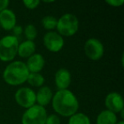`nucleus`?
<instances>
[{
	"mask_svg": "<svg viewBox=\"0 0 124 124\" xmlns=\"http://www.w3.org/2000/svg\"><path fill=\"white\" fill-rule=\"evenodd\" d=\"M29 73L26 63L17 60L11 62L6 66L3 73V78L6 83L17 86L26 83Z\"/></svg>",
	"mask_w": 124,
	"mask_h": 124,
	"instance_id": "nucleus-2",
	"label": "nucleus"
},
{
	"mask_svg": "<svg viewBox=\"0 0 124 124\" xmlns=\"http://www.w3.org/2000/svg\"><path fill=\"white\" fill-rule=\"evenodd\" d=\"M105 104L107 110L113 113H119L123 110V99L117 92H111L105 97Z\"/></svg>",
	"mask_w": 124,
	"mask_h": 124,
	"instance_id": "nucleus-9",
	"label": "nucleus"
},
{
	"mask_svg": "<svg viewBox=\"0 0 124 124\" xmlns=\"http://www.w3.org/2000/svg\"><path fill=\"white\" fill-rule=\"evenodd\" d=\"M43 43L48 50L51 52H59L65 44L64 38L56 31H48L43 37Z\"/></svg>",
	"mask_w": 124,
	"mask_h": 124,
	"instance_id": "nucleus-8",
	"label": "nucleus"
},
{
	"mask_svg": "<svg viewBox=\"0 0 124 124\" xmlns=\"http://www.w3.org/2000/svg\"><path fill=\"white\" fill-rule=\"evenodd\" d=\"M79 28V21L73 14H65L57 21L56 29L61 37H71L77 33Z\"/></svg>",
	"mask_w": 124,
	"mask_h": 124,
	"instance_id": "nucleus-4",
	"label": "nucleus"
},
{
	"mask_svg": "<svg viewBox=\"0 0 124 124\" xmlns=\"http://www.w3.org/2000/svg\"><path fill=\"white\" fill-rule=\"evenodd\" d=\"M68 124H91L90 119L86 114L82 112H77L70 116Z\"/></svg>",
	"mask_w": 124,
	"mask_h": 124,
	"instance_id": "nucleus-16",
	"label": "nucleus"
},
{
	"mask_svg": "<svg viewBox=\"0 0 124 124\" xmlns=\"http://www.w3.org/2000/svg\"><path fill=\"white\" fill-rule=\"evenodd\" d=\"M53 98L52 90L48 86H42L36 93V102L38 105L44 107L51 102Z\"/></svg>",
	"mask_w": 124,
	"mask_h": 124,
	"instance_id": "nucleus-13",
	"label": "nucleus"
},
{
	"mask_svg": "<svg viewBox=\"0 0 124 124\" xmlns=\"http://www.w3.org/2000/svg\"><path fill=\"white\" fill-rule=\"evenodd\" d=\"M16 101L23 108H30L36 105V93L34 90L27 87L21 88L16 92L15 94Z\"/></svg>",
	"mask_w": 124,
	"mask_h": 124,
	"instance_id": "nucleus-6",
	"label": "nucleus"
},
{
	"mask_svg": "<svg viewBox=\"0 0 124 124\" xmlns=\"http://www.w3.org/2000/svg\"><path fill=\"white\" fill-rule=\"evenodd\" d=\"M9 4V1L8 0H0V12L4 9H7V7Z\"/></svg>",
	"mask_w": 124,
	"mask_h": 124,
	"instance_id": "nucleus-24",
	"label": "nucleus"
},
{
	"mask_svg": "<svg viewBox=\"0 0 124 124\" xmlns=\"http://www.w3.org/2000/svg\"><path fill=\"white\" fill-rule=\"evenodd\" d=\"M52 106L57 114L70 117L77 113L79 102L77 97L69 89L58 90L52 98Z\"/></svg>",
	"mask_w": 124,
	"mask_h": 124,
	"instance_id": "nucleus-1",
	"label": "nucleus"
},
{
	"mask_svg": "<svg viewBox=\"0 0 124 124\" xmlns=\"http://www.w3.org/2000/svg\"><path fill=\"white\" fill-rule=\"evenodd\" d=\"M0 25L6 31H11L16 26V16L14 11L5 9L0 12Z\"/></svg>",
	"mask_w": 124,
	"mask_h": 124,
	"instance_id": "nucleus-11",
	"label": "nucleus"
},
{
	"mask_svg": "<svg viewBox=\"0 0 124 124\" xmlns=\"http://www.w3.org/2000/svg\"><path fill=\"white\" fill-rule=\"evenodd\" d=\"M104 45L97 38H89L84 44V52L92 60H98L104 55Z\"/></svg>",
	"mask_w": 124,
	"mask_h": 124,
	"instance_id": "nucleus-7",
	"label": "nucleus"
},
{
	"mask_svg": "<svg viewBox=\"0 0 124 124\" xmlns=\"http://www.w3.org/2000/svg\"><path fill=\"white\" fill-rule=\"evenodd\" d=\"M44 81V78L40 73H29L26 80V82L32 87H42Z\"/></svg>",
	"mask_w": 124,
	"mask_h": 124,
	"instance_id": "nucleus-17",
	"label": "nucleus"
},
{
	"mask_svg": "<svg viewBox=\"0 0 124 124\" xmlns=\"http://www.w3.org/2000/svg\"><path fill=\"white\" fill-rule=\"evenodd\" d=\"M45 124H60V119L56 114H51L47 116Z\"/></svg>",
	"mask_w": 124,
	"mask_h": 124,
	"instance_id": "nucleus-20",
	"label": "nucleus"
},
{
	"mask_svg": "<svg viewBox=\"0 0 124 124\" xmlns=\"http://www.w3.org/2000/svg\"><path fill=\"white\" fill-rule=\"evenodd\" d=\"M44 3H54V1H43Z\"/></svg>",
	"mask_w": 124,
	"mask_h": 124,
	"instance_id": "nucleus-26",
	"label": "nucleus"
},
{
	"mask_svg": "<svg viewBox=\"0 0 124 124\" xmlns=\"http://www.w3.org/2000/svg\"><path fill=\"white\" fill-rule=\"evenodd\" d=\"M23 4L27 9H34L40 4V1L39 0H24Z\"/></svg>",
	"mask_w": 124,
	"mask_h": 124,
	"instance_id": "nucleus-21",
	"label": "nucleus"
},
{
	"mask_svg": "<svg viewBox=\"0 0 124 124\" xmlns=\"http://www.w3.org/2000/svg\"><path fill=\"white\" fill-rule=\"evenodd\" d=\"M19 40L14 35H7L0 39V60L11 61L17 54Z\"/></svg>",
	"mask_w": 124,
	"mask_h": 124,
	"instance_id": "nucleus-3",
	"label": "nucleus"
},
{
	"mask_svg": "<svg viewBox=\"0 0 124 124\" xmlns=\"http://www.w3.org/2000/svg\"><path fill=\"white\" fill-rule=\"evenodd\" d=\"M24 33L26 38V40L33 41V40L36 38L37 35H38V31H37L36 27H35L32 24H28V25H26V27H25Z\"/></svg>",
	"mask_w": 124,
	"mask_h": 124,
	"instance_id": "nucleus-19",
	"label": "nucleus"
},
{
	"mask_svg": "<svg viewBox=\"0 0 124 124\" xmlns=\"http://www.w3.org/2000/svg\"><path fill=\"white\" fill-rule=\"evenodd\" d=\"M58 19L52 16H46L42 19V25L47 30H53L56 28Z\"/></svg>",
	"mask_w": 124,
	"mask_h": 124,
	"instance_id": "nucleus-18",
	"label": "nucleus"
},
{
	"mask_svg": "<svg viewBox=\"0 0 124 124\" xmlns=\"http://www.w3.org/2000/svg\"><path fill=\"white\" fill-rule=\"evenodd\" d=\"M47 111L44 107L34 105L26 109L21 118L22 124H45Z\"/></svg>",
	"mask_w": 124,
	"mask_h": 124,
	"instance_id": "nucleus-5",
	"label": "nucleus"
},
{
	"mask_svg": "<svg viewBox=\"0 0 124 124\" xmlns=\"http://www.w3.org/2000/svg\"><path fill=\"white\" fill-rule=\"evenodd\" d=\"M71 82V72L66 68H60L54 74V83L58 90L67 89Z\"/></svg>",
	"mask_w": 124,
	"mask_h": 124,
	"instance_id": "nucleus-10",
	"label": "nucleus"
},
{
	"mask_svg": "<svg viewBox=\"0 0 124 124\" xmlns=\"http://www.w3.org/2000/svg\"><path fill=\"white\" fill-rule=\"evenodd\" d=\"M105 3L108 4L109 5L113 6V7H119V6L123 4L124 0H106Z\"/></svg>",
	"mask_w": 124,
	"mask_h": 124,
	"instance_id": "nucleus-22",
	"label": "nucleus"
},
{
	"mask_svg": "<svg viewBox=\"0 0 124 124\" xmlns=\"http://www.w3.org/2000/svg\"><path fill=\"white\" fill-rule=\"evenodd\" d=\"M36 44L33 41L26 40L21 43H19L17 54L22 58H29L30 56L35 54Z\"/></svg>",
	"mask_w": 124,
	"mask_h": 124,
	"instance_id": "nucleus-14",
	"label": "nucleus"
},
{
	"mask_svg": "<svg viewBox=\"0 0 124 124\" xmlns=\"http://www.w3.org/2000/svg\"><path fill=\"white\" fill-rule=\"evenodd\" d=\"M117 116L115 113L108 110H102L98 115L96 124H116Z\"/></svg>",
	"mask_w": 124,
	"mask_h": 124,
	"instance_id": "nucleus-15",
	"label": "nucleus"
},
{
	"mask_svg": "<svg viewBox=\"0 0 124 124\" xmlns=\"http://www.w3.org/2000/svg\"><path fill=\"white\" fill-rule=\"evenodd\" d=\"M12 31H13V33H14V36L16 37V36H19V35H21V33H22L23 29L21 26H17V25H16L12 29Z\"/></svg>",
	"mask_w": 124,
	"mask_h": 124,
	"instance_id": "nucleus-23",
	"label": "nucleus"
},
{
	"mask_svg": "<svg viewBox=\"0 0 124 124\" xmlns=\"http://www.w3.org/2000/svg\"><path fill=\"white\" fill-rule=\"evenodd\" d=\"M116 124H124V122L123 121H120V122H117Z\"/></svg>",
	"mask_w": 124,
	"mask_h": 124,
	"instance_id": "nucleus-25",
	"label": "nucleus"
},
{
	"mask_svg": "<svg viewBox=\"0 0 124 124\" xmlns=\"http://www.w3.org/2000/svg\"><path fill=\"white\" fill-rule=\"evenodd\" d=\"M45 60L41 54H33L28 58L26 63L30 73H39L44 67Z\"/></svg>",
	"mask_w": 124,
	"mask_h": 124,
	"instance_id": "nucleus-12",
	"label": "nucleus"
}]
</instances>
